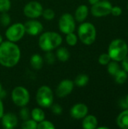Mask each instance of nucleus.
Listing matches in <instances>:
<instances>
[{"mask_svg": "<svg viewBox=\"0 0 128 129\" xmlns=\"http://www.w3.org/2000/svg\"><path fill=\"white\" fill-rule=\"evenodd\" d=\"M74 83L70 79H64L60 82L56 89V94L59 98H64L69 95L73 90Z\"/></svg>", "mask_w": 128, "mask_h": 129, "instance_id": "11", "label": "nucleus"}, {"mask_svg": "<svg viewBox=\"0 0 128 129\" xmlns=\"http://www.w3.org/2000/svg\"><path fill=\"white\" fill-rule=\"evenodd\" d=\"M3 114H4V106H3V103L0 98V119H2Z\"/></svg>", "mask_w": 128, "mask_h": 129, "instance_id": "36", "label": "nucleus"}, {"mask_svg": "<svg viewBox=\"0 0 128 129\" xmlns=\"http://www.w3.org/2000/svg\"><path fill=\"white\" fill-rule=\"evenodd\" d=\"M25 33L24 24L21 23H16L7 29L5 32V36L8 41L17 42L23 37Z\"/></svg>", "mask_w": 128, "mask_h": 129, "instance_id": "7", "label": "nucleus"}, {"mask_svg": "<svg viewBox=\"0 0 128 129\" xmlns=\"http://www.w3.org/2000/svg\"><path fill=\"white\" fill-rule=\"evenodd\" d=\"M37 122L33 119H27L24 120V122L21 125V128L23 129H36L37 128Z\"/></svg>", "mask_w": 128, "mask_h": 129, "instance_id": "24", "label": "nucleus"}, {"mask_svg": "<svg viewBox=\"0 0 128 129\" xmlns=\"http://www.w3.org/2000/svg\"><path fill=\"white\" fill-rule=\"evenodd\" d=\"M107 65H108V67H107L108 73L111 76H114L118 72V70H120V66L118 63L117 61H115V60L110 61Z\"/></svg>", "mask_w": 128, "mask_h": 129, "instance_id": "23", "label": "nucleus"}, {"mask_svg": "<svg viewBox=\"0 0 128 129\" xmlns=\"http://www.w3.org/2000/svg\"><path fill=\"white\" fill-rule=\"evenodd\" d=\"M121 65L123 70L128 73V54L121 60Z\"/></svg>", "mask_w": 128, "mask_h": 129, "instance_id": "35", "label": "nucleus"}, {"mask_svg": "<svg viewBox=\"0 0 128 129\" xmlns=\"http://www.w3.org/2000/svg\"><path fill=\"white\" fill-rule=\"evenodd\" d=\"M98 121L95 116L87 115L83 118L82 127L84 129H95L97 128Z\"/></svg>", "mask_w": 128, "mask_h": 129, "instance_id": "15", "label": "nucleus"}, {"mask_svg": "<svg viewBox=\"0 0 128 129\" xmlns=\"http://www.w3.org/2000/svg\"><path fill=\"white\" fill-rule=\"evenodd\" d=\"M117 125L122 129H128V109L121 112L117 117Z\"/></svg>", "mask_w": 128, "mask_h": 129, "instance_id": "17", "label": "nucleus"}, {"mask_svg": "<svg viewBox=\"0 0 128 129\" xmlns=\"http://www.w3.org/2000/svg\"><path fill=\"white\" fill-rule=\"evenodd\" d=\"M0 23L4 26H8L10 24V23H11V17L9 16L8 14H7V12H4V13H2L1 14V16H0Z\"/></svg>", "mask_w": 128, "mask_h": 129, "instance_id": "29", "label": "nucleus"}, {"mask_svg": "<svg viewBox=\"0 0 128 129\" xmlns=\"http://www.w3.org/2000/svg\"><path fill=\"white\" fill-rule=\"evenodd\" d=\"M37 128L38 129H54L55 128L54 125L48 120H42L39 122L37 125Z\"/></svg>", "mask_w": 128, "mask_h": 129, "instance_id": "26", "label": "nucleus"}, {"mask_svg": "<svg viewBox=\"0 0 128 129\" xmlns=\"http://www.w3.org/2000/svg\"><path fill=\"white\" fill-rule=\"evenodd\" d=\"M115 76V79L116 83L118 84H124V82H126L127 79V73L126 71H124V70H119L118 72L114 76Z\"/></svg>", "mask_w": 128, "mask_h": 129, "instance_id": "21", "label": "nucleus"}, {"mask_svg": "<svg viewBox=\"0 0 128 129\" xmlns=\"http://www.w3.org/2000/svg\"><path fill=\"white\" fill-rule=\"evenodd\" d=\"M98 128H99V129H103V128H104V129H108V128H107V127H99Z\"/></svg>", "mask_w": 128, "mask_h": 129, "instance_id": "39", "label": "nucleus"}, {"mask_svg": "<svg viewBox=\"0 0 128 129\" xmlns=\"http://www.w3.org/2000/svg\"><path fill=\"white\" fill-rule=\"evenodd\" d=\"M89 82V77L86 74H79L75 79V84L78 87L85 86Z\"/></svg>", "mask_w": 128, "mask_h": 129, "instance_id": "22", "label": "nucleus"}, {"mask_svg": "<svg viewBox=\"0 0 128 129\" xmlns=\"http://www.w3.org/2000/svg\"><path fill=\"white\" fill-rule=\"evenodd\" d=\"M41 15L43 16V17L45 19V20H51L54 18L55 17V12L51 9V8H46L45 10H43L42 11V14Z\"/></svg>", "mask_w": 128, "mask_h": 129, "instance_id": "28", "label": "nucleus"}, {"mask_svg": "<svg viewBox=\"0 0 128 129\" xmlns=\"http://www.w3.org/2000/svg\"><path fill=\"white\" fill-rule=\"evenodd\" d=\"M79 39L82 43L90 45L95 42L97 36V30L94 24L89 22L81 23L78 29Z\"/></svg>", "mask_w": 128, "mask_h": 129, "instance_id": "4", "label": "nucleus"}, {"mask_svg": "<svg viewBox=\"0 0 128 129\" xmlns=\"http://www.w3.org/2000/svg\"><path fill=\"white\" fill-rule=\"evenodd\" d=\"M89 1V3L91 4V5H94V4H96V3H97L99 1H100V0H88Z\"/></svg>", "mask_w": 128, "mask_h": 129, "instance_id": "37", "label": "nucleus"}, {"mask_svg": "<svg viewBox=\"0 0 128 129\" xmlns=\"http://www.w3.org/2000/svg\"><path fill=\"white\" fill-rule=\"evenodd\" d=\"M57 57L60 61L62 62H66L69 59L70 57V53L69 50L65 48V47H61L59 48L57 51Z\"/></svg>", "mask_w": 128, "mask_h": 129, "instance_id": "19", "label": "nucleus"}, {"mask_svg": "<svg viewBox=\"0 0 128 129\" xmlns=\"http://www.w3.org/2000/svg\"><path fill=\"white\" fill-rule=\"evenodd\" d=\"M88 108L84 104H76L70 110V115L75 119H81L88 115Z\"/></svg>", "mask_w": 128, "mask_h": 129, "instance_id": "13", "label": "nucleus"}, {"mask_svg": "<svg viewBox=\"0 0 128 129\" xmlns=\"http://www.w3.org/2000/svg\"><path fill=\"white\" fill-rule=\"evenodd\" d=\"M63 42L62 36L55 32H46L41 35L38 39L40 48L45 51H51L59 47Z\"/></svg>", "mask_w": 128, "mask_h": 129, "instance_id": "2", "label": "nucleus"}, {"mask_svg": "<svg viewBox=\"0 0 128 129\" xmlns=\"http://www.w3.org/2000/svg\"><path fill=\"white\" fill-rule=\"evenodd\" d=\"M2 91V85H1V83H0V93H1Z\"/></svg>", "mask_w": 128, "mask_h": 129, "instance_id": "41", "label": "nucleus"}, {"mask_svg": "<svg viewBox=\"0 0 128 129\" xmlns=\"http://www.w3.org/2000/svg\"><path fill=\"white\" fill-rule=\"evenodd\" d=\"M30 114H31L30 116H32V119L37 122H39L44 120L45 118L44 111L40 108H34L31 111Z\"/></svg>", "mask_w": 128, "mask_h": 129, "instance_id": "20", "label": "nucleus"}, {"mask_svg": "<svg viewBox=\"0 0 128 129\" xmlns=\"http://www.w3.org/2000/svg\"><path fill=\"white\" fill-rule=\"evenodd\" d=\"M98 61H99L100 64L105 66V65H107L111 61V57H110V56L109 55L108 53L107 54H106V53L102 54L100 55V57L98 58Z\"/></svg>", "mask_w": 128, "mask_h": 129, "instance_id": "30", "label": "nucleus"}, {"mask_svg": "<svg viewBox=\"0 0 128 129\" xmlns=\"http://www.w3.org/2000/svg\"><path fill=\"white\" fill-rule=\"evenodd\" d=\"M36 101L41 107H51L54 103V94L51 88L48 85L41 86L36 93Z\"/></svg>", "mask_w": 128, "mask_h": 129, "instance_id": "5", "label": "nucleus"}, {"mask_svg": "<svg viewBox=\"0 0 128 129\" xmlns=\"http://www.w3.org/2000/svg\"><path fill=\"white\" fill-rule=\"evenodd\" d=\"M29 93L23 86L15 87L11 92V99L15 105L20 107H26L29 101Z\"/></svg>", "mask_w": 128, "mask_h": 129, "instance_id": "6", "label": "nucleus"}, {"mask_svg": "<svg viewBox=\"0 0 128 129\" xmlns=\"http://www.w3.org/2000/svg\"><path fill=\"white\" fill-rule=\"evenodd\" d=\"M112 5L107 0L99 1L91 7V14L97 17H102L111 14Z\"/></svg>", "mask_w": 128, "mask_h": 129, "instance_id": "9", "label": "nucleus"}, {"mask_svg": "<svg viewBox=\"0 0 128 129\" xmlns=\"http://www.w3.org/2000/svg\"><path fill=\"white\" fill-rule=\"evenodd\" d=\"M111 14L115 17L120 16L122 14V9L119 6H112L111 10Z\"/></svg>", "mask_w": 128, "mask_h": 129, "instance_id": "34", "label": "nucleus"}, {"mask_svg": "<svg viewBox=\"0 0 128 129\" xmlns=\"http://www.w3.org/2000/svg\"><path fill=\"white\" fill-rule=\"evenodd\" d=\"M30 64L32 67L36 70L41 69L43 66V58L38 54H33L30 58Z\"/></svg>", "mask_w": 128, "mask_h": 129, "instance_id": "18", "label": "nucleus"}, {"mask_svg": "<svg viewBox=\"0 0 128 129\" xmlns=\"http://www.w3.org/2000/svg\"><path fill=\"white\" fill-rule=\"evenodd\" d=\"M11 3L10 0H0V12L4 13L10 10Z\"/></svg>", "mask_w": 128, "mask_h": 129, "instance_id": "27", "label": "nucleus"}, {"mask_svg": "<svg viewBox=\"0 0 128 129\" xmlns=\"http://www.w3.org/2000/svg\"><path fill=\"white\" fill-rule=\"evenodd\" d=\"M66 41L69 45L75 46L78 42V37L74 33H69L66 34Z\"/></svg>", "mask_w": 128, "mask_h": 129, "instance_id": "25", "label": "nucleus"}, {"mask_svg": "<svg viewBox=\"0 0 128 129\" xmlns=\"http://www.w3.org/2000/svg\"><path fill=\"white\" fill-rule=\"evenodd\" d=\"M88 15V8L85 5L78 6L75 13V18L78 22H83Z\"/></svg>", "mask_w": 128, "mask_h": 129, "instance_id": "16", "label": "nucleus"}, {"mask_svg": "<svg viewBox=\"0 0 128 129\" xmlns=\"http://www.w3.org/2000/svg\"><path fill=\"white\" fill-rule=\"evenodd\" d=\"M2 42V36H1V34H0V44Z\"/></svg>", "mask_w": 128, "mask_h": 129, "instance_id": "38", "label": "nucleus"}, {"mask_svg": "<svg viewBox=\"0 0 128 129\" xmlns=\"http://www.w3.org/2000/svg\"><path fill=\"white\" fill-rule=\"evenodd\" d=\"M45 60L48 64H53L55 61V56L51 51H47L45 54Z\"/></svg>", "mask_w": 128, "mask_h": 129, "instance_id": "32", "label": "nucleus"}, {"mask_svg": "<svg viewBox=\"0 0 128 129\" xmlns=\"http://www.w3.org/2000/svg\"><path fill=\"white\" fill-rule=\"evenodd\" d=\"M17 123H18V119L15 114L11 113L3 114L2 117V124L5 128H14L17 125Z\"/></svg>", "mask_w": 128, "mask_h": 129, "instance_id": "14", "label": "nucleus"}, {"mask_svg": "<svg viewBox=\"0 0 128 129\" xmlns=\"http://www.w3.org/2000/svg\"><path fill=\"white\" fill-rule=\"evenodd\" d=\"M127 9H128V4H127Z\"/></svg>", "mask_w": 128, "mask_h": 129, "instance_id": "42", "label": "nucleus"}, {"mask_svg": "<svg viewBox=\"0 0 128 129\" xmlns=\"http://www.w3.org/2000/svg\"><path fill=\"white\" fill-rule=\"evenodd\" d=\"M30 112L29 110V109H27L26 107H23L20 112V118L23 119V120H27L29 119V116H30Z\"/></svg>", "mask_w": 128, "mask_h": 129, "instance_id": "31", "label": "nucleus"}, {"mask_svg": "<svg viewBox=\"0 0 128 129\" xmlns=\"http://www.w3.org/2000/svg\"><path fill=\"white\" fill-rule=\"evenodd\" d=\"M20 49L15 42H2L0 44V64L5 67H13L20 59Z\"/></svg>", "mask_w": 128, "mask_h": 129, "instance_id": "1", "label": "nucleus"}, {"mask_svg": "<svg viewBox=\"0 0 128 129\" xmlns=\"http://www.w3.org/2000/svg\"><path fill=\"white\" fill-rule=\"evenodd\" d=\"M43 11V7L41 3L37 1H32L28 2L23 8V13L25 16L31 19L39 17Z\"/></svg>", "mask_w": 128, "mask_h": 129, "instance_id": "10", "label": "nucleus"}, {"mask_svg": "<svg viewBox=\"0 0 128 129\" xmlns=\"http://www.w3.org/2000/svg\"><path fill=\"white\" fill-rule=\"evenodd\" d=\"M58 26L60 30L64 34L73 33L75 29V18L71 14L65 13L60 17L58 22Z\"/></svg>", "mask_w": 128, "mask_h": 129, "instance_id": "8", "label": "nucleus"}, {"mask_svg": "<svg viewBox=\"0 0 128 129\" xmlns=\"http://www.w3.org/2000/svg\"><path fill=\"white\" fill-rule=\"evenodd\" d=\"M51 110H52L53 113L57 114V115H60L63 112V108L60 107V104H52L51 105Z\"/></svg>", "mask_w": 128, "mask_h": 129, "instance_id": "33", "label": "nucleus"}, {"mask_svg": "<svg viewBox=\"0 0 128 129\" xmlns=\"http://www.w3.org/2000/svg\"><path fill=\"white\" fill-rule=\"evenodd\" d=\"M25 32L30 36H38L43 30V25L41 22L35 20H30L24 24Z\"/></svg>", "mask_w": 128, "mask_h": 129, "instance_id": "12", "label": "nucleus"}, {"mask_svg": "<svg viewBox=\"0 0 128 129\" xmlns=\"http://www.w3.org/2000/svg\"><path fill=\"white\" fill-rule=\"evenodd\" d=\"M125 101H126V102H127V105H128V94L127 95L126 98H125Z\"/></svg>", "mask_w": 128, "mask_h": 129, "instance_id": "40", "label": "nucleus"}, {"mask_svg": "<svg viewBox=\"0 0 128 129\" xmlns=\"http://www.w3.org/2000/svg\"><path fill=\"white\" fill-rule=\"evenodd\" d=\"M108 54L110 56L111 60L120 62L127 55V44L121 39H114L109 44Z\"/></svg>", "mask_w": 128, "mask_h": 129, "instance_id": "3", "label": "nucleus"}]
</instances>
